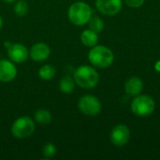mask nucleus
I'll return each instance as SVG.
<instances>
[{"mask_svg":"<svg viewBox=\"0 0 160 160\" xmlns=\"http://www.w3.org/2000/svg\"><path fill=\"white\" fill-rule=\"evenodd\" d=\"M69 21L75 25H84L88 23L89 20L93 16V10L91 7L82 1L73 3L68 11Z\"/></svg>","mask_w":160,"mask_h":160,"instance_id":"nucleus-1","label":"nucleus"},{"mask_svg":"<svg viewBox=\"0 0 160 160\" xmlns=\"http://www.w3.org/2000/svg\"><path fill=\"white\" fill-rule=\"evenodd\" d=\"M73 78L75 83L83 89L95 87L99 81V75L98 71L90 66L79 67L75 70Z\"/></svg>","mask_w":160,"mask_h":160,"instance_id":"nucleus-2","label":"nucleus"},{"mask_svg":"<svg viewBox=\"0 0 160 160\" xmlns=\"http://www.w3.org/2000/svg\"><path fill=\"white\" fill-rule=\"evenodd\" d=\"M114 59L113 52L106 46L96 45L88 52V60L90 63L99 68L110 67Z\"/></svg>","mask_w":160,"mask_h":160,"instance_id":"nucleus-3","label":"nucleus"},{"mask_svg":"<svg viewBox=\"0 0 160 160\" xmlns=\"http://www.w3.org/2000/svg\"><path fill=\"white\" fill-rule=\"evenodd\" d=\"M35 131V123L28 116H22L16 119L11 126V133L16 139L30 137Z\"/></svg>","mask_w":160,"mask_h":160,"instance_id":"nucleus-4","label":"nucleus"},{"mask_svg":"<svg viewBox=\"0 0 160 160\" xmlns=\"http://www.w3.org/2000/svg\"><path fill=\"white\" fill-rule=\"evenodd\" d=\"M156 103L154 99L146 95L137 96L131 103V111L138 116H148L155 111Z\"/></svg>","mask_w":160,"mask_h":160,"instance_id":"nucleus-5","label":"nucleus"},{"mask_svg":"<svg viewBox=\"0 0 160 160\" xmlns=\"http://www.w3.org/2000/svg\"><path fill=\"white\" fill-rule=\"evenodd\" d=\"M79 110L87 116H97L101 112V103L94 96L86 95L82 97L78 102Z\"/></svg>","mask_w":160,"mask_h":160,"instance_id":"nucleus-6","label":"nucleus"},{"mask_svg":"<svg viewBox=\"0 0 160 160\" xmlns=\"http://www.w3.org/2000/svg\"><path fill=\"white\" fill-rule=\"evenodd\" d=\"M130 139L129 128L123 124L115 126L111 132V141L112 142L118 147L126 145Z\"/></svg>","mask_w":160,"mask_h":160,"instance_id":"nucleus-7","label":"nucleus"},{"mask_svg":"<svg viewBox=\"0 0 160 160\" xmlns=\"http://www.w3.org/2000/svg\"><path fill=\"white\" fill-rule=\"evenodd\" d=\"M8 55L13 63L21 64L27 60L29 56V52L27 48L21 43H11V45L7 49Z\"/></svg>","mask_w":160,"mask_h":160,"instance_id":"nucleus-8","label":"nucleus"},{"mask_svg":"<svg viewBox=\"0 0 160 160\" xmlns=\"http://www.w3.org/2000/svg\"><path fill=\"white\" fill-rule=\"evenodd\" d=\"M122 0H96V7L104 15L112 16L122 8Z\"/></svg>","mask_w":160,"mask_h":160,"instance_id":"nucleus-9","label":"nucleus"},{"mask_svg":"<svg viewBox=\"0 0 160 160\" xmlns=\"http://www.w3.org/2000/svg\"><path fill=\"white\" fill-rule=\"evenodd\" d=\"M17 76V68L11 60L0 59V82H8Z\"/></svg>","mask_w":160,"mask_h":160,"instance_id":"nucleus-10","label":"nucleus"},{"mask_svg":"<svg viewBox=\"0 0 160 160\" xmlns=\"http://www.w3.org/2000/svg\"><path fill=\"white\" fill-rule=\"evenodd\" d=\"M51 53L50 47L43 42H38L34 44L29 52V55L32 60L36 62H42L46 60Z\"/></svg>","mask_w":160,"mask_h":160,"instance_id":"nucleus-11","label":"nucleus"},{"mask_svg":"<svg viewBox=\"0 0 160 160\" xmlns=\"http://www.w3.org/2000/svg\"><path fill=\"white\" fill-rule=\"evenodd\" d=\"M143 89V82L139 77H131L129 78L125 85L126 93L130 97L139 96Z\"/></svg>","mask_w":160,"mask_h":160,"instance_id":"nucleus-12","label":"nucleus"},{"mask_svg":"<svg viewBox=\"0 0 160 160\" xmlns=\"http://www.w3.org/2000/svg\"><path fill=\"white\" fill-rule=\"evenodd\" d=\"M81 41L86 47H94L98 44V33L94 32L91 29H85L81 34Z\"/></svg>","mask_w":160,"mask_h":160,"instance_id":"nucleus-13","label":"nucleus"},{"mask_svg":"<svg viewBox=\"0 0 160 160\" xmlns=\"http://www.w3.org/2000/svg\"><path fill=\"white\" fill-rule=\"evenodd\" d=\"M75 88V81L69 76H64L59 82V89L64 94H71Z\"/></svg>","mask_w":160,"mask_h":160,"instance_id":"nucleus-14","label":"nucleus"},{"mask_svg":"<svg viewBox=\"0 0 160 160\" xmlns=\"http://www.w3.org/2000/svg\"><path fill=\"white\" fill-rule=\"evenodd\" d=\"M35 121L38 124V125H48L52 122V113L45 109H39L38 110L35 114Z\"/></svg>","mask_w":160,"mask_h":160,"instance_id":"nucleus-15","label":"nucleus"},{"mask_svg":"<svg viewBox=\"0 0 160 160\" xmlns=\"http://www.w3.org/2000/svg\"><path fill=\"white\" fill-rule=\"evenodd\" d=\"M56 74V69L52 65H44L38 70V76L41 80L50 81Z\"/></svg>","mask_w":160,"mask_h":160,"instance_id":"nucleus-16","label":"nucleus"},{"mask_svg":"<svg viewBox=\"0 0 160 160\" xmlns=\"http://www.w3.org/2000/svg\"><path fill=\"white\" fill-rule=\"evenodd\" d=\"M89 24V29L93 30L96 33H100L104 29V22L98 16L91 17V19L88 22Z\"/></svg>","mask_w":160,"mask_h":160,"instance_id":"nucleus-17","label":"nucleus"},{"mask_svg":"<svg viewBox=\"0 0 160 160\" xmlns=\"http://www.w3.org/2000/svg\"><path fill=\"white\" fill-rule=\"evenodd\" d=\"M28 9H29V6L27 2L24 0H19L18 2H16L14 6V12L17 16L20 17L25 16L28 12Z\"/></svg>","mask_w":160,"mask_h":160,"instance_id":"nucleus-18","label":"nucleus"},{"mask_svg":"<svg viewBox=\"0 0 160 160\" xmlns=\"http://www.w3.org/2000/svg\"><path fill=\"white\" fill-rule=\"evenodd\" d=\"M42 153H43V156L47 158H52L56 154V147L53 143L48 142V143L44 144V146L42 148Z\"/></svg>","mask_w":160,"mask_h":160,"instance_id":"nucleus-19","label":"nucleus"},{"mask_svg":"<svg viewBox=\"0 0 160 160\" xmlns=\"http://www.w3.org/2000/svg\"><path fill=\"white\" fill-rule=\"evenodd\" d=\"M145 0H125V3L130 7V8H140L143 5Z\"/></svg>","mask_w":160,"mask_h":160,"instance_id":"nucleus-20","label":"nucleus"},{"mask_svg":"<svg viewBox=\"0 0 160 160\" xmlns=\"http://www.w3.org/2000/svg\"><path fill=\"white\" fill-rule=\"evenodd\" d=\"M155 68H156V70H157V71L160 72V61H158V62L156 63V65H155Z\"/></svg>","mask_w":160,"mask_h":160,"instance_id":"nucleus-21","label":"nucleus"},{"mask_svg":"<svg viewBox=\"0 0 160 160\" xmlns=\"http://www.w3.org/2000/svg\"><path fill=\"white\" fill-rule=\"evenodd\" d=\"M2 26H3V19H2V17L0 15V29L2 28Z\"/></svg>","mask_w":160,"mask_h":160,"instance_id":"nucleus-22","label":"nucleus"},{"mask_svg":"<svg viewBox=\"0 0 160 160\" xmlns=\"http://www.w3.org/2000/svg\"><path fill=\"white\" fill-rule=\"evenodd\" d=\"M4 2H6V3H13L15 0H3Z\"/></svg>","mask_w":160,"mask_h":160,"instance_id":"nucleus-23","label":"nucleus"}]
</instances>
